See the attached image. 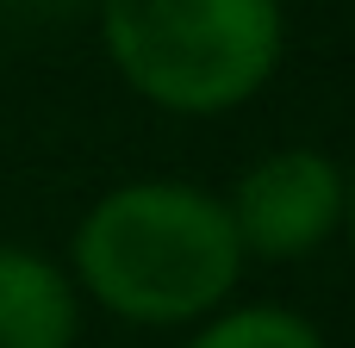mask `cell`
<instances>
[{"mask_svg": "<svg viewBox=\"0 0 355 348\" xmlns=\"http://www.w3.org/2000/svg\"><path fill=\"white\" fill-rule=\"evenodd\" d=\"M225 199L231 237L243 249V262H306L318 255L331 237H343V212H349V168H337L324 149L312 143H281L268 156H256Z\"/></svg>", "mask_w": 355, "mask_h": 348, "instance_id": "3957f363", "label": "cell"}, {"mask_svg": "<svg viewBox=\"0 0 355 348\" xmlns=\"http://www.w3.org/2000/svg\"><path fill=\"white\" fill-rule=\"evenodd\" d=\"M343 237H349V249H355V168H349V212H343Z\"/></svg>", "mask_w": 355, "mask_h": 348, "instance_id": "52a82bcc", "label": "cell"}, {"mask_svg": "<svg viewBox=\"0 0 355 348\" xmlns=\"http://www.w3.org/2000/svg\"><path fill=\"white\" fill-rule=\"evenodd\" d=\"M100 0H0V25L6 31H56L75 19H94Z\"/></svg>", "mask_w": 355, "mask_h": 348, "instance_id": "8992f818", "label": "cell"}, {"mask_svg": "<svg viewBox=\"0 0 355 348\" xmlns=\"http://www.w3.org/2000/svg\"><path fill=\"white\" fill-rule=\"evenodd\" d=\"M243 268L250 262L231 237L225 199L212 187L162 174L100 193L69 243L75 293L137 330H181L218 318Z\"/></svg>", "mask_w": 355, "mask_h": 348, "instance_id": "6da1fadb", "label": "cell"}, {"mask_svg": "<svg viewBox=\"0 0 355 348\" xmlns=\"http://www.w3.org/2000/svg\"><path fill=\"white\" fill-rule=\"evenodd\" d=\"M81 293L62 262L0 237V348H75Z\"/></svg>", "mask_w": 355, "mask_h": 348, "instance_id": "277c9868", "label": "cell"}, {"mask_svg": "<svg viewBox=\"0 0 355 348\" xmlns=\"http://www.w3.org/2000/svg\"><path fill=\"white\" fill-rule=\"evenodd\" d=\"M187 348H331L324 330L287 305H225L218 318H206Z\"/></svg>", "mask_w": 355, "mask_h": 348, "instance_id": "5b68a950", "label": "cell"}, {"mask_svg": "<svg viewBox=\"0 0 355 348\" xmlns=\"http://www.w3.org/2000/svg\"><path fill=\"white\" fill-rule=\"evenodd\" d=\"M281 6H287V0H281Z\"/></svg>", "mask_w": 355, "mask_h": 348, "instance_id": "ba28073f", "label": "cell"}, {"mask_svg": "<svg viewBox=\"0 0 355 348\" xmlns=\"http://www.w3.org/2000/svg\"><path fill=\"white\" fill-rule=\"evenodd\" d=\"M112 75L168 118H225L250 106L287 56L281 0H100Z\"/></svg>", "mask_w": 355, "mask_h": 348, "instance_id": "7a4b0ae2", "label": "cell"}]
</instances>
